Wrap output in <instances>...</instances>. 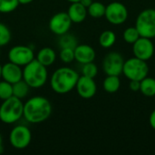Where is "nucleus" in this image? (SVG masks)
Instances as JSON below:
<instances>
[{
  "label": "nucleus",
  "instance_id": "30",
  "mask_svg": "<svg viewBox=\"0 0 155 155\" xmlns=\"http://www.w3.org/2000/svg\"><path fill=\"white\" fill-rule=\"evenodd\" d=\"M130 89L133 92H138L140 91V86H141V81L137 80H131L130 81Z\"/></svg>",
  "mask_w": 155,
  "mask_h": 155
},
{
  "label": "nucleus",
  "instance_id": "20",
  "mask_svg": "<svg viewBox=\"0 0 155 155\" xmlns=\"http://www.w3.org/2000/svg\"><path fill=\"white\" fill-rule=\"evenodd\" d=\"M13 86V96L23 100L29 94L30 86L22 79L12 84Z\"/></svg>",
  "mask_w": 155,
  "mask_h": 155
},
{
  "label": "nucleus",
  "instance_id": "33",
  "mask_svg": "<svg viewBox=\"0 0 155 155\" xmlns=\"http://www.w3.org/2000/svg\"><path fill=\"white\" fill-rule=\"evenodd\" d=\"M34 0H18V2H19V5L21 4V5H28V4H30V3H32Z\"/></svg>",
  "mask_w": 155,
  "mask_h": 155
},
{
  "label": "nucleus",
  "instance_id": "6",
  "mask_svg": "<svg viewBox=\"0 0 155 155\" xmlns=\"http://www.w3.org/2000/svg\"><path fill=\"white\" fill-rule=\"evenodd\" d=\"M135 27L143 37H155V9L147 8L143 10L137 16Z\"/></svg>",
  "mask_w": 155,
  "mask_h": 155
},
{
  "label": "nucleus",
  "instance_id": "29",
  "mask_svg": "<svg viewBox=\"0 0 155 155\" xmlns=\"http://www.w3.org/2000/svg\"><path fill=\"white\" fill-rule=\"evenodd\" d=\"M97 73H98V68H97L96 64H94L93 62L83 64V69H82L83 75L91 77V78H94L97 75Z\"/></svg>",
  "mask_w": 155,
  "mask_h": 155
},
{
  "label": "nucleus",
  "instance_id": "4",
  "mask_svg": "<svg viewBox=\"0 0 155 155\" xmlns=\"http://www.w3.org/2000/svg\"><path fill=\"white\" fill-rule=\"evenodd\" d=\"M24 104L21 99L15 96L4 100L0 105V121L6 124H12L22 118Z\"/></svg>",
  "mask_w": 155,
  "mask_h": 155
},
{
  "label": "nucleus",
  "instance_id": "7",
  "mask_svg": "<svg viewBox=\"0 0 155 155\" xmlns=\"http://www.w3.org/2000/svg\"><path fill=\"white\" fill-rule=\"evenodd\" d=\"M32 134L28 127L24 125L15 126L9 134L10 144L17 150L25 149L31 143Z\"/></svg>",
  "mask_w": 155,
  "mask_h": 155
},
{
  "label": "nucleus",
  "instance_id": "32",
  "mask_svg": "<svg viewBox=\"0 0 155 155\" xmlns=\"http://www.w3.org/2000/svg\"><path fill=\"white\" fill-rule=\"evenodd\" d=\"M79 2H80L83 5H84V6L87 8V7L93 3V0H80Z\"/></svg>",
  "mask_w": 155,
  "mask_h": 155
},
{
  "label": "nucleus",
  "instance_id": "19",
  "mask_svg": "<svg viewBox=\"0 0 155 155\" xmlns=\"http://www.w3.org/2000/svg\"><path fill=\"white\" fill-rule=\"evenodd\" d=\"M140 92L147 97H153L155 95V79L146 76L141 81Z\"/></svg>",
  "mask_w": 155,
  "mask_h": 155
},
{
  "label": "nucleus",
  "instance_id": "25",
  "mask_svg": "<svg viewBox=\"0 0 155 155\" xmlns=\"http://www.w3.org/2000/svg\"><path fill=\"white\" fill-rule=\"evenodd\" d=\"M60 36H61V39L59 41V45H60L61 48L68 47V48L74 49L76 47V45H78L76 38L72 35H68L66 33V34H64L63 35H60Z\"/></svg>",
  "mask_w": 155,
  "mask_h": 155
},
{
  "label": "nucleus",
  "instance_id": "12",
  "mask_svg": "<svg viewBox=\"0 0 155 155\" xmlns=\"http://www.w3.org/2000/svg\"><path fill=\"white\" fill-rule=\"evenodd\" d=\"M133 52L135 57L148 61L154 54V45L150 38L141 36L133 44Z\"/></svg>",
  "mask_w": 155,
  "mask_h": 155
},
{
  "label": "nucleus",
  "instance_id": "3",
  "mask_svg": "<svg viewBox=\"0 0 155 155\" xmlns=\"http://www.w3.org/2000/svg\"><path fill=\"white\" fill-rule=\"evenodd\" d=\"M48 78L46 66L43 65L36 59L24 66L23 80L30 88H40L45 84Z\"/></svg>",
  "mask_w": 155,
  "mask_h": 155
},
{
  "label": "nucleus",
  "instance_id": "31",
  "mask_svg": "<svg viewBox=\"0 0 155 155\" xmlns=\"http://www.w3.org/2000/svg\"><path fill=\"white\" fill-rule=\"evenodd\" d=\"M149 124L151 125V127L155 130V109L151 113L150 117H149Z\"/></svg>",
  "mask_w": 155,
  "mask_h": 155
},
{
  "label": "nucleus",
  "instance_id": "28",
  "mask_svg": "<svg viewBox=\"0 0 155 155\" xmlns=\"http://www.w3.org/2000/svg\"><path fill=\"white\" fill-rule=\"evenodd\" d=\"M11 40V32L3 23H0V47L6 45Z\"/></svg>",
  "mask_w": 155,
  "mask_h": 155
},
{
  "label": "nucleus",
  "instance_id": "22",
  "mask_svg": "<svg viewBox=\"0 0 155 155\" xmlns=\"http://www.w3.org/2000/svg\"><path fill=\"white\" fill-rule=\"evenodd\" d=\"M115 41H116V35L111 30L104 31L99 37V44L104 48H110L114 45Z\"/></svg>",
  "mask_w": 155,
  "mask_h": 155
},
{
  "label": "nucleus",
  "instance_id": "16",
  "mask_svg": "<svg viewBox=\"0 0 155 155\" xmlns=\"http://www.w3.org/2000/svg\"><path fill=\"white\" fill-rule=\"evenodd\" d=\"M67 14L73 23H82L87 15V8L80 2L72 3L68 8Z\"/></svg>",
  "mask_w": 155,
  "mask_h": 155
},
{
  "label": "nucleus",
  "instance_id": "24",
  "mask_svg": "<svg viewBox=\"0 0 155 155\" xmlns=\"http://www.w3.org/2000/svg\"><path fill=\"white\" fill-rule=\"evenodd\" d=\"M19 5L18 0H0V13L8 14L15 11Z\"/></svg>",
  "mask_w": 155,
  "mask_h": 155
},
{
  "label": "nucleus",
  "instance_id": "26",
  "mask_svg": "<svg viewBox=\"0 0 155 155\" xmlns=\"http://www.w3.org/2000/svg\"><path fill=\"white\" fill-rule=\"evenodd\" d=\"M13 96V86L12 84L3 80L0 81V99L6 100Z\"/></svg>",
  "mask_w": 155,
  "mask_h": 155
},
{
  "label": "nucleus",
  "instance_id": "27",
  "mask_svg": "<svg viewBox=\"0 0 155 155\" xmlns=\"http://www.w3.org/2000/svg\"><path fill=\"white\" fill-rule=\"evenodd\" d=\"M59 56L63 63L70 64L74 60V49L68 48V47L62 48L60 51Z\"/></svg>",
  "mask_w": 155,
  "mask_h": 155
},
{
  "label": "nucleus",
  "instance_id": "15",
  "mask_svg": "<svg viewBox=\"0 0 155 155\" xmlns=\"http://www.w3.org/2000/svg\"><path fill=\"white\" fill-rule=\"evenodd\" d=\"M95 58V51L89 45H77L74 48V60L84 64L94 62Z\"/></svg>",
  "mask_w": 155,
  "mask_h": 155
},
{
  "label": "nucleus",
  "instance_id": "23",
  "mask_svg": "<svg viewBox=\"0 0 155 155\" xmlns=\"http://www.w3.org/2000/svg\"><path fill=\"white\" fill-rule=\"evenodd\" d=\"M123 37L126 43L133 45L134 42H136L141 37V35H140L137 28L135 26H132V27H128L124 30Z\"/></svg>",
  "mask_w": 155,
  "mask_h": 155
},
{
  "label": "nucleus",
  "instance_id": "17",
  "mask_svg": "<svg viewBox=\"0 0 155 155\" xmlns=\"http://www.w3.org/2000/svg\"><path fill=\"white\" fill-rule=\"evenodd\" d=\"M56 59V54L54 49L50 47H44L37 53L36 60L45 66L52 65Z\"/></svg>",
  "mask_w": 155,
  "mask_h": 155
},
{
  "label": "nucleus",
  "instance_id": "2",
  "mask_svg": "<svg viewBox=\"0 0 155 155\" xmlns=\"http://www.w3.org/2000/svg\"><path fill=\"white\" fill-rule=\"evenodd\" d=\"M78 79L79 74L76 71L70 67H61L52 74L50 85L54 93L64 94L75 88Z\"/></svg>",
  "mask_w": 155,
  "mask_h": 155
},
{
  "label": "nucleus",
  "instance_id": "37",
  "mask_svg": "<svg viewBox=\"0 0 155 155\" xmlns=\"http://www.w3.org/2000/svg\"><path fill=\"white\" fill-rule=\"evenodd\" d=\"M0 57H1V49H0Z\"/></svg>",
  "mask_w": 155,
  "mask_h": 155
},
{
  "label": "nucleus",
  "instance_id": "9",
  "mask_svg": "<svg viewBox=\"0 0 155 155\" xmlns=\"http://www.w3.org/2000/svg\"><path fill=\"white\" fill-rule=\"evenodd\" d=\"M9 62L19 66H25L35 59L34 51L26 45H15L8 52Z\"/></svg>",
  "mask_w": 155,
  "mask_h": 155
},
{
  "label": "nucleus",
  "instance_id": "36",
  "mask_svg": "<svg viewBox=\"0 0 155 155\" xmlns=\"http://www.w3.org/2000/svg\"><path fill=\"white\" fill-rule=\"evenodd\" d=\"M1 69H2V65L0 64V78H1Z\"/></svg>",
  "mask_w": 155,
  "mask_h": 155
},
{
  "label": "nucleus",
  "instance_id": "35",
  "mask_svg": "<svg viewBox=\"0 0 155 155\" xmlns=\"http://www.w3.org/2000/svg\"><path fill=\"white\" fill-rule=\"evenodd\" d=\"M68 2H71V3H75V2H79L80 0H67Z\"/></svg>",
  "mask_w": 155,
  "mask_h": 155
},
{
  "label": "nucleus",
  "instance_id": "8",
  "mask_svg": "<svg viewBox=\"0 0 155 155\" xmlns=\"http://www.w3.org/2000/svg\"><path fill=\"white\" fill-rule=\"evenodd\" d=\"M104 16L107 21L114 25L124 24L128 18L127 7L120 2H112L105 8Z\"/></svg>",
  "mask_w": 155,
  "mask_h": 155
},
{
  "label": "nucleus",
  "instance_id": "21",
  "mask_svg": "<svg viewBox=\"0 0 155 155\" xmlns=\"http://www.w3.org/2000/svg\"><path fill=\"white\" fill-rule=\"evenodd\" d=\"M106 6L101 2H94L87 7V14L93 18H101L104 16Z\"/></svg>",
  "mask_w": 155,
  "mask_h": 155
},
{
  "label": "nucleus",
  "instance_id": "1",
  "mask_svg": "<svg viewBox=\"0 0 155 155\" xmlns=\"http://www.w3.org/2000/svg\"><path fill=\"white\" fill-rule=\"evenodd\" d=\"M52 114V105L44 96H34L24 104L23 117L31 124L46 121Z\"/></svg>",
  "mask_w": 155,
  "mask_h": 155
},
{
  "label": "nucleus",
  "instance_id": "13",
  "mask_svg": "<svg viewBox=\"0 0 155 155\" xmlns=\"http://www.w3.org/2000/svg\"><path fill=\"white\" fill-rule=\"evenodd\" d=\"M77 94L84 99H91L96 94V84L94 78L84 75L79 76V79L75 85Z\"/></svg>",
  "mask_w": 155,
  "mask_h": 155
},
{
  "label": "nucleus",
  "instance_id": "18",
  "mask_svg": "<svg viewBox=\"0 0 155 155\" xmlns=\"http://www.w3.org/2000/svg\"><path fill=\"white\" fill-rule=\"evenodd\" d=\"M103 86L105 92L109 94H114L118 92L121 86V81L119 76L117 75H107V77L104 80Z\"/></svg>",
  "mask_w": 155,
  "mask_h": 155
},
{
  "label": "nucleus",
  "instance_id": "11",
  "mask_svg": "<svg viewBox=\"0 0 155 155\" xmlns=\"http://www.w3.org/2000/svg\"><path fill=\"white\" fill-rule=\"evenodd\" d=\"M72 23L73 22L67 13L59 12L51 17L49 21V28L54 35H63L69 31Z\"/></svg>",
  "mask_w": 155,
  "mask_h": 155
},
{
  "label": "nucleus",
  "instance_id": "5",
  "mask_svg": "<svg viewBox=\"0 0 155 155\" xmlns=\"http://www.w3.org/2000/svg\"><path fill=\"white\" fill-rule=\"evenodd\" d=\"M123 74L130 81H142L149 74V65L146 61L134 56L127 61H124Z\"/></svg>",
  "mask_w": 155,
  "mask_h": 155
},
{
  "label": "nucleus",
  "instance_id": "14",
  "mask_svg": "<svg viewBox=\"0 0 155 155\" xmlns=\"http://www.w3.org/2000/svg\"><path fill=\"white\" fill-rule=\"evenodd\" d=\"M1 77L5 81L13 84L23 79V70L21 66L12 62H8L2 65Z\"/></svg>",
  "mask_w": 155,
  "mask_h": 155
},
{
  "label": "nucleus",
  "instance_id": "10",
  "mask_svg": "<svg viewBox=\"0 0 155 155\" xmlns=\"http://www.w3.org/2000/svg\"><path fill=\"white\" fill-rule=\"evenodd\" d=\"M124 60L121 54L111 52L105 55L103 61V69L107 75H117L123 74Z\"/></svg>",
  "mask_w": 155,
  "mask_h": 155
},
{
  "label": "nucleus",
  "instance_id": "34",
  "mask_svg": "<svg viewBox=\"0 0 155 155\" xmlns=\"http://www.w3.org/2000/svg\"><path fill=\"white\" fill-rule=\"evenodd\" d=\"M3 153V139L0 134V153Z\"/></svg>",
  "mask_w": 155,
  "mask_h": 155
}]
</instances>
